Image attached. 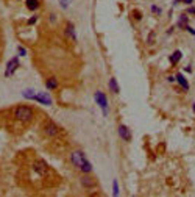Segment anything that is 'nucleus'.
I'll use <instances>...</instances> for the list:
<instances>
[{
  "label": "nucleus",
  "mask_w": 195,
  "mask_h": 197,
  "mask_svg": "<svg viewBox=\"0 0 195 197\" xmlns=\"http://www.w3.org/2000/svg\"><path fill=\"white\" fill-rule=\"evenodd\" d=\"M183 2H184V3H187V5H190V3L193 2V0H183Z\"/></svg>",
  "instance_id": "393cba45"
},
{
  "label": "nucleus",
  "mask_w": 195,
  "mask_h": 197,
  "mask_svg": "<svg viewBox=\"0 0 195 197\" xmlns=\"http://www.w3.org/2000/svg\"><path fill=\"white\" fill-rule=\"evenodd\" d=\"M45 86H47V89H56V88H58L56 78H48V80L45 82Z\"/></svg>",
  "instance_id": "2eb2a0df"
},
{
  "label": "nucleus",
  "mask_w": 195,
  "mask_h": 197,
  "mask_svg": "<svg viewBox=\"0 0 195 197\" xmlns=\"http://www.w3.org/2000/svg\"><path fill=\"white\" fill-rule=\"evenodd\" d=\"M133 17L136 20H142V13L140 11H133Z\"/></svg>",
  "instance_id": "a211bd4d"
},
{
  "label": "nucleus",
  "mask_w": 195,
  "mask_h": 197,
  "mask_svg": "<svg viewBox=\"0 0 195 197\" xmlns=\"http://www.w3.org/2000/svg\"><path fill=\"white\" fill-rule=\"evenodd\" d=\"M19 67V58L14 57V58H11L6 64V71H5V77H11L12 74L16 72V69Z\"/></svg>",
  "instance_id": "423d86ee"
},
{
  "label": "nucleus",
  "mask_w": 195,
  "mask_h": 197,
  "mask_svg": "<svg viewBox=\"0 0 195 197\" xmlns=\"http://www.w3.org/2000/svg\"><path fill=\"white\" fill-rule=\"evenodd\" d=\"M109 89L112 91L114 94H119V93H120V88H119V85H117V80H115L114 77L109 80Z\"/></svg>",
  "instance_id": "ddd939ff"
},
{
  "label": "nucleus",
  "mask_w": 195,
  "mask_h": 197,
  "mask_svg": "<svg viewBox=\"0 0 195 197\" xmlns=\"http://www.w3.org/2000/svg\"><path fill=\"white\" fill-rule=\"evenodd\" d=\"M59 3H61V6H62V8H67L69 0H59Z\"/></svg>",
  "instance_id": "412c9836"
},
{
  "label": "nucleus",
  "mask_w": 195,
  "mask_h": 197,
  "mask_svg": "<svg viewBox=\"0 0 195 197\" xmlns=\"http://www.w3.org/2000/svg\"><path fill=\"white\" fill-rule=\"evenodd\" d=\"M36 20H37V17H36V16H33V17L28 20V25H33V24H36Z\"/></svg>",
  "instance_id": "5701e85b"
},
{
  "label": "nucleus",
  "mask_w": 195,
  "mask_h": 197,
  "mask_svg": "<svg viewBox=\"0 0 195 197\" xmlns=\"http://www.w3.org/2000/svg\"><path fill=\"white\" fill-rule=\"evenodd\" d=\"M192 108H193V113H195V103H193V107H192Z\"/></svg>",
  "instance_id": "bb28decb"
},
{
  "label": "nucleus",
  "mask_w": 195,
  "mask_h": 197,
  "mask_svg": "<svg viewBox=\"0 0 195 197\" xmlns=\"http://www.w3.org/2000/svg\"><path fill=\"white\" fill-rule=\"evenodd\" d=\"M42 130H44V133L48 136V138H55L59 131H61V128L53 122V121H45L44 122V125H42Z\"/></svg>",
  "instance_id": "f03ea898"
},
{
  "label": "nucleus",
  "mask_w": 195,
  "mask_h": 197,
  "mask_svg": "<svg viewBox=\"0 0 195 197\" xmlns=\"http://www.w3.org/2000/svg\"><path fill=\"white\" fill-rule=\"evenodd\" d=\"M80 170H81V172H84V174H89L90 170H92V166H90V163H89L87 160H84V163L81 164Z\"/></svg>",
  "instance_id": "dca6fc26"
},
{
  "label": "nucleus",
  "mask_w": 195,
  "mask_h": 197,
  "mask_svg": "<svg viewBox=\"0 0 195 197\" xmlns=\"http://www.w3.org/2000/svg\"><path fill=\"white\" fill-rule=\"evenodd\" d=\"M181 57H183V53H181L179 50H175L173 53H172V57H170V63H172V64H176V63L181 60Z\"/></svg>",
  "instance_id": "4468645a"
},
{
  "label": "nucleus",
  "mask_w": 195,
  "mask_h": 197,
  "mask_svg": "<svg viewBox=\"0 0 195 197\" xmlns=\"http://www.w3.org/2000/svg\"><path fill=\"white\" fill-rule=\"evenodd\" d=\"M151 9H153L154 13H161V9H159V8H156V6H151Z\"/></svg>",
  "instance_id": "b1692460"
},
{
  "label": "nucleus",
  "mask_w": 195,
  "mask_h": 197,
  "mask_svg": "<svg viewBox=\"0 0 195 197\" xmlns=\"http://www.w3.org/2000/svg\"><path fill=\"white\" fill-rule=\"evenodd\" d=\"M66 36L70 39V41H76L75 27H73V24H70V22H67V25H66Z\"/></svg>",
  "instance_id": "1a4fd4ad"
},
{
  "label": "nucleus",
  "mask_w": 195,
  "mask_h": 197,
  "mask_svg": "<svg viewBox=\"0 0 195 197\" xmlns=\"http://www.w3.org/2000/svg\"><path fill=\"white\" fill-rule=\"evenodd\" d=\"M33 169L36 170V174L41 175V177H47V175L50 174V169H48V166H47V163H45L44 160H37V161H34Z\"/></svg>",
  "instance_id": "7ed1b4c3"
},
{
  "label": "nucleus",
  "mask_w": 195,
  "mask_h": 197,
  "mask_svg": "<svg viewBox=\"0 0 195 197\" xmlns=\"http://www.w3.org/2000/svg\"><path fill=\"white\" fill-rule=\"evenodd\" d=\"M33 100H36L37 103H42V105H51V103H53V100H51V97H50L47 93H39V94H34Z\"/></svg>",
  "instance_id": "0eeeda50"
},
{
  "label": "nucleus",
  "mask_w": 195,
  "mask_h": 197,
  "mask_svg": "<svg viewBox=\"0 0 195 197\" xmlns=\"http://www.w3.org/2000/svg\"><path fill=\"white\" fill-rule=\"evenodd\" d=\"M22 96H23L25 99H28V100H33L34 91H33V89H27V91H23V93H22Z\"/></svg>",
  "instance_id": "f3484780"
},
{
  "label": "nucleus",
  "mask_w": 195,
  "mask_h": 197,
  "mask_svg": "<svg viewBox=\"0 0 195 197\" xmlns=\"http://www.w3.org/2000/svg\"><path fill=\"white\" fill-rule=\"evenodd\" d=\"M189 13H192V14H195V9H193V8H189Z\"/></svg>",
  "instance_id": "a878e982"
},
{
  "label": "nucleus",
  "mask_w": 195,
  "mask_h": 197,
  "mask_svg": "<svg viewBox=\"0 0 195 197\" xmlns=\"http://www.w3.org/2000/svg\"><path fill=\"white\" fill-rule=\"evenodd\" d=\"M176 82L181 85V88H183V89H189V83H187V80H186V78L183 77V74H176Z\"/></svg>",
  "instance_id": "9b49d317"
},
{
  "label": "nucleus",
  "mask_w": 195,
  "mask_h": 197,
  "mask_svg": "<svg viewBox=\"0 0 195 197\" xmlns=\"http://www.w3.org/2000/svg\"><path fill=\"white\" fill-rule=\"evenodd\" d=\"M81 185H83V188H86V189H90V188H94L95 186V180L90 177L89 174H84L83 177H81Z\"/></svg>",
  "instance_id": "6e6552de"
},
{
  "label": "nucleus",
  "mask_w": 195,
  "mask_h": 197,
  "mask_svg": "<svg viewBox=\"0 0 195 197\" xmlns=\"http://www.w3.org/2000/svg\"><path fill=\"white\" fill-rule=\"evenodd\" d=\"M148 44H154V33H151L148 36Z\"/></svg>",
  "instance_id": "4be33fe9"
},
{
  "label": "nucleus",
  "mask_w": 195,
  "mask_h": 197,
  "mask_svg": "<svg viewBox=\"0 0 195 197\" xmlns=\"http://www.w3.org/2000/svg\"><path fill=\"white\" fill-rule=\"evenodd\" d=\"M25 6H27L30 11H36L39 8V0H27V2H25Z\"/></svg>",
  "instance_id": "f8f14e48"
},
{
  "label": "nucleus",
  "mask_w": 195,
  "mask_h": 197,
  "mask_svg": "<svg viewBox=\"0 0 195 197\" xmlns=\"http://www.w3.org/2000/svg\"><path fill=\"white\" fill-rule=\"evenodd\" d=\"M95 102H97L98 107L105 111V114H108V99H106V96L103 93H100V91H97L95 93Z\"/></svg>",
  "instance_id": "39448f33"
},
{
  "label": "nucleus",
  "mask_w": 195,
  "mask_h": 197,
  "mask_svg": "<svg viewBox=\"0 0 195 197\" xmlns=\"http://www.w3.org/2000/svg\"><path fill=\"white\" fill-rule=\"evenodd\" d=\"M12 116H14L16 121H19L22 124H30L34 117V111L30 105H19L12 111Z\"/></svg>",
  "instance_id": "f257e3e1"
},
{
  "label": "nucleus",
  "mask_w": 195,
  "mask_h": 197,
  "mask_svg": "<svg viewBox=\"0 0 195 197\" xmlns=\"http://www.w3.org/2000/svg\"><path fill=\"white\" fill-rule=\"evenodd\" d=\"M112 183H114V195H119V183H117V180H114Z\"/></svg>",
  "instance_id": "6ab92c4d"
},
{
  "label": "nucleus",
  "mask_w": 195,
  "mask_h": 197,
  "mask_svg": "<svg viewBox=\"0 0 195 197\" xmlns=\"http://www.w3.org/2000/svg\"><path fill=\"white\" fill-rule=\"evenodd\" d=\"M17 52H19V55H20V57H25V55H27V50H25V49H23L22 46H19Z\"/></svg>",
  "instance_id": "aec40b11"
},
{
  "label": "nucleus",
  "mask_w": 195,
  "mask_h": 197,
  "mask_svg": "<svg viewBox=\"0 0 195 197\" xmlns=\"http://www.w3.org/2000/svg\"><path fill=\"white\" fill-rule=\"evenodd\" d=\"M119 135H120V138L123 141H129V139H131V133H129L128 127H125V125H120L119 127Z\"/></svg>",
  "instance_id": "9d476101"
},
{
  "label": "nucleus",
  "mask_w": 195,
  "mask_h": 197,
  "mask_svg": "<svg viewBox=\"0 0 195 197\" xmlns=\"http://www.w3.org/2000/svg\"><path fill=\"white\" fill-rule=\"evenodd\" d=\"M84 153L83 152H80V150H75V152H72L70 153V161H72V164L73 166H76L78 169L81 167V164L84 163Z\"/></svg>",
  "instance_id": "20e7f679"
}]
</instances>
